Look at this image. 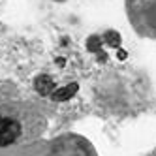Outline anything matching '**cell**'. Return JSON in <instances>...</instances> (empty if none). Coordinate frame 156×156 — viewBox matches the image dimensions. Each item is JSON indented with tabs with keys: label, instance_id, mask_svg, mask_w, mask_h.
<instances>
[{
	"label": "cell",
	"instance_id": "cell-4",
	"mask_svg": "<svg viewBox=\"0 0 156 156\" xmlns=\"http://www.w3.org/2000/svg\"><path fill=\"white\" fill-rule=\"evenodd\" d=\"M149 156H156V149H152V151H151V154H149Z\"/></svg>",
	"mask_w": 156,
	"mask_h": 156
},
{
	"label": "cell",
	"instance_id": "cell-3",
	"mask_svg": "<svg viewBox=\"0 0 156 156\" xmlns=\"http://www.w3.org/2000/svg\"><path fill=\"white\" fill-rule=\"evenodd\" d=\"M45 156H98V151L87 137L68 132L51 141Z\"/></svg>",
	"mask_w": 156,
	"mask_h": 156
},
{
	"label": "cell",
	"instance_id": "cell-2",
	"mask_svg": "<svg viewBox=\"0 0 156 156\" xmlns=\"http://www.w3.org/2000/svg\"><path fill=\"white\" fill-rule=\"evenodd\" d=\"M124 9L136 34L156 40V0H124Z\"/></svg>",
	"mask_w": 156,
	"mask_h": 156
},
{
	"label": "cell",
	"instance_id": "cell-1",
	"mask_svg": "<svg viewBox=\"0 0 156 156\" xmlns=\"http://www.w3.org/2000/svg\"><path fill=\"white\" fill-rule=\"evenodd\" d=\"M45 130L41 111L28 100L0 92V149L36 141Z\"/></svg>",
	"mask_w": 156,
	"mask_h": 156
}]
</instances>
